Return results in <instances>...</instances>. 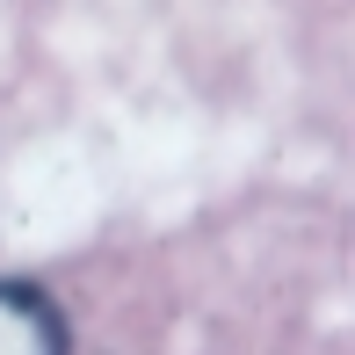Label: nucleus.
<instances>
[{"mask_svg":"<svg viewBox=\"0 0 355 355\" xmlns=\"http://www.w3.org/2000/svg\"><path fill=\"white\" fill-rule=\"evenodd\" d=\"M0 355H66L58 312L22 283H0Z\"/></svg>","mask_w":355,"mask_h":355,"instance_id":"obj_1","label":"nucleus"}]
</instances>
